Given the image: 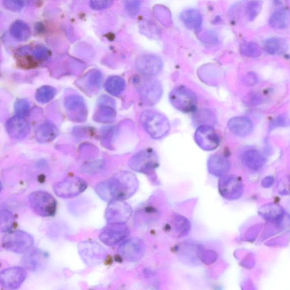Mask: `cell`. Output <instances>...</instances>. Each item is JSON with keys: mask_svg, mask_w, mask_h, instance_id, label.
<instances>
[{"mask_svg": "<svg viewBox=\"0 0 290 290\" xmlns=\"http://www.w3.org/2000/svg\"><path fill=\"white\" fill-rule=\"evenodd\" d=\"M111 201L125 200L134 196L139 188L137 177L130 172H121L106 181Z\"/></svg>", "mask_w": 290, "mask_h": 290, "instance_id": "6da1fadb", "label": "cell"}, {"mask_svg": "<svg viewBox=\"0 0 290 290\" xmlns=\"http://www.w3.org/2000/svg\"><path fill=\"white\" fill-rule=\"evenodd\" d=\"M141 122L146 132L154 139L163 138L170 130L169 120L165 115L155 111L142 112Z\"/></svg>", "mask_w": 290, "mask_h": 290, "instance_id": "7a4b0ae2", "label": "cell"}, {"mask_svg": "<svg viewBox=\"0 0 290 290\" xmlns=\"http://www.w3.org/2000/svg\"><path fill=\"white\" fill-rule=\"evenodd\" d=\"M78 253L88 267H95L105 262L107 250L99 243L93 240L83 241L78 245Z\"/></svg>", "mask_w": 290, "mask_h": 290, "instance_id": "3957f363", "label": "cell"}, {"mask_svg": "<svg viewBox=\"0 0 290 290\" xmlns=\"http://www.w3.org/2000/svg\"><path fill=\"white\" fill-rule=\"evenodd\" d=\"M34 243L32 236L21 230L6 233L2 240L4 249L17 254L27 253L33 247Z\"/></svg>", "mask_w": 290, "mask_h": 290, "instance_id": "277c9868", "label": "cell"}, {"mask_svg": "<svg viewBox=\"0 0 290 290\" xmlns=\"http://www.w3.org/2000/svg\"><path fill=\"white\" fill-rule=\"evenodd\" d=\"M31 209L42 217H51L55 214L57 202L54 197L44 191H36L28 196Z\"/></svg>", "mask_w": 290, "mask_h": 290, "instance_id": "5b68a950", "label": "cell"}, {"mask_svg": "<svg viewBox=\"0 0 290 290\" xmlns=\"http://www.w3.org/2000/svg\"><path fill=\"white\" fill-rule=\"evenodd\" d=\"M159 166V158L152 149L140 151L132 156L129 162L130 168L137 173L149 175Z\"/></svg>", "mask_w": 290, "mask_h": 290, "instance_id": "8992f818", "label": "cell"}, {"mask_svg": "<svg viewBox=\"0 0 290 290\" xmlns=\"http://www.w3.org/2000/svg\"><path fill=\"white\" fill-rule=\"evenodd\" d=\"M169 100L175 109L185 113L192 112L197 105V97L195 93L183 86L177 87L172 90Z\"/></svg>", "mask_w": 290, "mask_h": 290, "instance_id": "52a82bcc", "label": "cell"}, {"mask_svg": "<svg viewBox=\"0 0 290 290\" xmlns=\"http://www.w3.org/2000/svg\"><path fill=\"white\" fill-rule=\"evenodd\" d=\"M137 83L141 100L145 104L152 106L156 104L163 94L161 83L150 77L141 78Z\"/></svg>", "mask_w": 290, "mask_h": 290, "instance_id": "ba28073f", "label": "cell"}, {"mask_svg": "<svg viewBox=\"0 0 290 290\" xmlns=\"http://www.w3.org/2000/svg\"><path fill=\"white\" fill-rule=\"evenodd\" d=\"M87 188L86 181L78 177H71L54 185L56 195L62 199H71L81 195Z\"/></svg>", "mask_w": 290, "mask_h": 290, "instance_id": "9c48e42d", "label": "cell"}, {"mask_svg": "<svg viewBox=\"0 0 290 290\" xmlns=\"http://www.w3.org/2000/svg\"><path fill=\"white\" fill-rule=\"evenodd\" d=\"M132 214V209L128 204L124 200H113L107 206L105 217L108 224H123Z\"/></svg>", "mask_w": 290, "mask_h": 290, "instance_id": "30bf717a", "label": "cell"}, {"mask_svg": "<svg viewBox=\"0 0 290 290\" xmlns=\"http://www.w3.org/2000/svg\"><path fill=\"white\" fill-rule=\"evenodd\" d=\"M218 189L223 198L228 200H235L242 197L244 186L239 177L234 175H225L220 178Z\"/></svg>", "mask_w": 290, "mask_h": 290, "instance_id": "8fae6325", "label": "cell"}, {"mask_svg": "<svg viewBox=\"0 0 290 290\" xmlns=\"http://www.w3.org/2000/svg\"><path fill=\"white\" fill-rule=\"evenodd\" d=\"M145 250V245L142 240L133 238L125 240L120 245L118 252L125 261L136 263L144 257Z\"/></svg>", "mask_w": 290, "mask_h": 290, "instance_id": "7c38bea8", "label": "cell"}, {"mask_svg": "<svg viewBox=\"0 0 290 290\" xmlns=\"http://www.w3.org/2000/svg\"><path fill=\"white\" fill-rule=\"evenodd\" d=\"M130 235V230L125 223L108 224L100 234V239L108 246H114L123 242Z\"/></svg>", "mask_w": 290, "mask_h": 290, "instance_id": "4fadbf2b", "label": "cell"}, {"mask_svg": "<svg viewBox=\"0 0 290 290\" xmlns=\"http://www.w3.org/2000/svg\"><path fill=\"white\" fill-rule=\"evenodd\" d=\"M65 106L68 116L72 121L83 122L87 120V106L82 96L78 95H69L66 98Z\"/></svg>", "mask_w": 290, "mask_h": 290, "instance_id": "5bb4252c", "label": "cell"}, {"mask_svg": "<svg viewBox=\"0 0 290 290\" xmlns=\"http://www.w3.org/2000/svg\"><path fill=\"white\" fill-rule=\"evenodd\" d=\"M195 140L197 144L205 151L217 149L220 143L217 132L210 125L200 126L195 133Z\"/></svg>", "mask_w": 290, "mask_h": 290, "instance_id": "9a60e30c", "label": "cell"}, {"mask_svg": "<svg viewBox=\"0 0 290 290\" xmlns=\"http://www.w3.org/2000/svg\"><path fill=\"white\" fill-rule=\"evenodd\" d=\"M27 277L26 270L14 267L2 270L0 274V284L7 289H16L21 286Z\"/></svg>", "mask_w": 290, "mask_h": 290, "instance_id": "2e32d148", "label": "cell"}, {"mask_svg": "<svg viewBox=\"0 0 290 290\" xmlns=\"http://www.w3.org/2000/svg\"><path fill=\"white\" fill-rule=\"evenodd\" d=\"M179 259L191 265H198L201 262L204 248L200 244L193 242L180 244L176 249Z\"/></svg>", "mask_w": 290, "mask_h": 290, "instance_id": "e0dca14e", "label": "cell"}, {"mask_svg": "<svg viewBox=\"0 0 290 290\" xmlns=\"http://www.w3.org/2000/svg\"><path fill=\"white\" fill-rule=\"evenodd\" d=\"M137 70L147 77L158 75L163 68V62L158 56L145 55L138 57L136 63Z\"/></svg>", "mask_w": 290, "mask_h": 290, "instance_id": "ac0fdd59", "label": "cell"}, {"mask_svg": "<svg viewBox=\"0 0 290 290\" xmlns=\"http://www.w3.org/2000/svg\"><path fill=\"white\" fill-rule=\"evenodd\" d=\"M169 235L177 238L184 237L189 234L191 229L190 221L183 216L175 214L172 216L165 226Z\"/></svg>", "mask_w": 290, "mask_h": 290, "instance_id": "d6986e66", "label": "cell"}, {"mask_svg": "<svg viewBox=\"0 0 290 290\" xmlns=\"http://www.w3.org/2000/svg\"><path fill=\"white\" fill-rule=\"evenodd\" d=\"M48 258V254L46 252L34 249L24 255L22 262L24 267L34 272H38L46 267Z\"/></svg>", "mask_w": 290, "mask_h": 290, "instance_id": "ffe728a7", "label": "cell"}, {"mask_svg": "<svg viewBox=\"0 0 290 290\" xmlns=\"http://www.w3.org/2000/svg\"><path fill=\"white\" fill-rule=\"evenodd\" d=\"M115 101L109 97L103 98L94 115V120L100 123L107 124L114 121L116 117Z\"/></svg>", "mask_w": 290, "mask_h": 290, "instance_id": "44dd1931", "label": "cell"}, {"mask_svg": "<svg viewBox=\"0 0 290 290\" xmlns=\"http://www.w3.org/2000/svg\"><path fill=\"white\" fill-rule=\"evenodd\" d=\"M9 135L14 139L26 138L30 131V127L24 118L15 116L9 119L6 124Z\"/></svg>", "mask_w": 290, "mask_h": 290, "instance_id": "7402d4cb", "label": "cell"}, {"mask_svg": "<svg viewBox=\"0 0 290 290\" xmlns=\"http://www.w3.org/2000/svg\"><path fill=\"white\" fill-rule=\"evenodd\" d=\"M228 127L234 135L240 137L249 135L253 130L251 121L248 118L243 116L235 117L230 119Z\"/></svg>", "mask_w": 290, "mask_h": 290, "instance_id": "603a6c76", "label": "cell"}, {"mask_svg": "<svg viewBox=\"0 0 290 290\" xmlns=\"http://www.w3.org/2000/svg\"><path fill=\"white\" fill-rule=\"evenodd\" d=\"M229 160L224 156L214 154L210 156L208 161V169L211 174L221 177L226 175L230 169Z\"/></svg>", "mask_w": 290, "mask_h": 290, "instance_id": "cb8c5ba5", "label": "cell"}, {"mask_svg": "<svg viewBox=\"0 0 290 290\" xmlns=\"http://www.w3.org/2000/svg\"><path fill=\"white\" fill-rule=\"evenodd\" d=\"M58 134L57 127L50 121L44 122L36 132V139L41 143H47L55 140Z\"/></svg>", "mask_w": 290, "mask_h": 290, "instance_id": "d4e9b609", "label": "cell"}, {"mask_svg": "<svg viewBox=\"0 0 290 290\" xmlns=\"http://www.w3.org/2000/svg\"><path fill=\"white\" fill-rule=\"evenodd\" d=\"M82 86L91 93L96 92L101 88L102 75L101 72L92 70L88 72L82 79Z\"/></svg>", "mask_w": 290, "mask_h": 290, "instance_id": "484cf974", "label": "cell"}, {"mask_svg": "<svg viewBox=\"0 0 290 290\" xmlns=\"http://www.w3.org/2000/svg\"><path fill=\"white\" fill-rule=\"evenodd\" d=\"M259 213L263 217L270 222L279 223L283 218V210L277 204H268L263 206L260 209Z\"/></svg>", "mask_w": 290, "mask_h": 290, "instance_id": "4316f807", "label": "cell"}, {"mask_svg": "<svg viewBox=\"0 0 290 290\" xmlns=\"http://www.w3.org/2000/svg\"><path fill=\"white\" fill-rule=\"evenodd\" d=\"M243 162L248 169L257 171L262 168L265 164V158L261 153L256 150H248L243 156Z\"/></svg>", "mask_w": 290, "mask_h": 290, "instance_id": "83f0119b", "label": "cell"}, {"mask_svg": "<svg viewBox=\"0 0 290 290\" xmlns=\"http://www.w3.org/2000/svg\"><path fill=\"white\" fill-rule=\"evenodd\" d=\"M269 23L275 28H286L290 24V11L286 9L277 10L270 17Z\"/></svg>", "mask_w": 290, "mask_h": 290, "instance_id": "f1b7e54d", "label": "cell"}, {"mask_svg": "<svg viewBox=\"0 0 290 290\" xmlns=\"http://www.w3.org/2000/svg\"><path fill=\"white\" fill-rule=\"evenodd\" d=\"M180 17L185 26L194 30H198L202 24V16L200 13L195 9L184 11L181 13Z\"/></svg>", "mask_w": 290, "mask_h": 290, "instance_id": "f546056e", "label": "cell"}, {"mask_svg": "<svg viewBox=\"0 0 290 290\" xmlns=\"http://www.w3.org/2000/svg\"><path fill=\"white\" fill-rule=\"evenodd\" d=\"M125 81L122 77L117 76L110 77L106 81V90L114 96H119L125 88Z\"/></svg>", "mask_w": 290, "mask_h": 290, "instance_id": "4dcf8cb0", "label": "cell"}, {"mask_svg": "<svg viewBox=\"0 0 290 290\" xmlns=\"http://www.w3.org/2000/svg\"><path fill=\"white\" fill-rule=\"evenodd\" d=\"M12 36L18 41L27 40L31 35L30 28L27 24L22 21H15L10 27Z\"/></svg>", "mask_w": 290, "mask_h": 290, "instance_id": "1f68e13d", "label": "cell"}, {"mask_svg": "<svg viewBox=\"0 0 290 290\" xmlns=\"http://www.w3.org/2000/svg\"><path fill=\"white\" fill-rule=\"evenodd\" d=\"M16 223L15 217L11 211L2 209L0 211V227L2 233L11 232Z\"/></svg>", "mask_w": 290, "mask_h": 290, "instance_id": "d6a6232c", "label": "cell"}, {"mask_svg": "<svg viewBox=\"0 0 290 290\" xmlns=\"http://www.w3.org/2000/svg\"><path fill=\"white\" fill-rule=\"evenodd\" d=\"M56 90L50 86H43L38 88L36 92V100L41 103H47L51 101L56 95Z\"/></svg>", "mask_w": 290, "mask_h": 290, "instance_id": "836d02e7", "label": "cell"}, {"mask_svg": "<svg viewBox=\"0 0 290 290\" xmlns=\"http://www.w3.org/2000/svg\"><path fill=\"white\" fill-rule=\"evenodd\" d=\"M263 6V2L261 0H252L247 4L246 15L249 21H253L259 16Z\"/></svg>", "mask_w": 290, "mask_h": 290, "instance_id": "e575fe53", "label": "cell"}, {"mask_svg": "<svg viewBox=\"0 0 290 290\" xmlns=\"http://www.w3.org/2000/svg\"><path fill=\"white\" fill-rule=\"evenodd\" d=\"M244 55L249 57L256 58L261 55L262 50L257 43L249 42L245 43L241 48Z\"/></svg>", "mask_w": 290, "mask_h": 290, "instance_id": "d590c367", "label": "cell"}, {"mask_svg": "<svg viewBox=\"0 0 290 290\" xmlns=\"http://www.w3.org/2000/svg\"><path fill=\"white\" fill-rule=\"evenodd\" d=\"M281 48V42L278 38H272L264 42V49L270 55H275Z\"/></svg>", "mask_w": 290, "mask_h": 290, "instance_id": "8d00e7d4", "label": "cell"}, {"mask_svg": "<svg viewBox=\"0 0 290 290\" xmlns=\"http://www.w3.org/2000/svg\"><path fill=\"white\" fill-rule=\"evenodd\" d=\"M14 109L17 116L24 118L29 115L30 106L27 100L21 99L15 104Z\"/></svg>", "mask_w": 290, "mask_h": 290, "instance_id": "74e56055", "label": "cell"}, {"mask_svg": "<svg viewBox=\"0 0 290 290\" xmlns=\"http://www.w3.org/2000/svg\"><path fill=\"white\" fill-rule=\"evenodd\" d=\"M104 167V164L101 160L91 162L83 167L82 170L84 173L94 174L101 171Z\"/></svg>", "mask_w": 290, "mask_h": 290, "instance_id": "f35d334b", "label": "cell"}, {"mask_svg": "<svg viewBox=\"0 0 290 290\" xmlns=\"http://www.w3.org/2000/svg\"><path fill=\"white\" fill-rule=\"evenodd\" d=\"M95 190L97 195L102 200L109 201V202L111 201L106 181L101 182V183L97 184L95 186Z\"/></svg>", "mask_w": 290, "mask_h": 290, "instance_id": "ab89813d", "label": "cell"}, {"mask_svg": "<svg viewBox=\"0 0 290 290\" xmlns=\"http://www.w3.org/2000/svg\"><path fill=\"white\" fill-rule=\"evenodd\" d=\"M142 0H125L126 11L131 16H135L138 13Z\"/></svg>", "mask_w": 290, "mask_h": 290, "instance_id": "60d3db41", "label": "cell"}, {"mask_svg": "<svg viewBox=\"0 0 290 290\" xmlns=\"http://www.w3.org/2000/svg\"><path fill=\"white\" fill-rule=\"evenodd\" d=\"M23 6V0H4V7L13 12L21 11Z\"/></svg>", "mask_w": 290, "mask_h": 290, "instance_id": "b9f144b4", "label": "cell"}, {"mask_svg": "<svg viewBox=\"0 0 290 290\" xmlns=\"http://www.w3.org/2000/svg\"><path fill=\"white\" fill-rule=\"evenodd\" d=\"M33 56L37 60H46L50 55V52L48 49L43 46H38L33 50Z\"/></svg>", "mask_w": 290, "mask_h": 290, "instance_id": "7bdbcfd3", "label": "cell"}, {"mask_svg": "<svg viewBox=\"0 0 290 290\" xmlns=\"http://www.w3.org/2000/svg\"><path fill=\"white\" fill-rule=\"evenodd\" d=\"M290 126V117L286 115H281L277 117V119L270 124L271 130L276 127H287Z\"/></svg>", "mask_w": 290, "mask_h": 290, "instance_id": "ee69618b", "label": "cell"}, {"mask_svg": "<svg viewBox=\"0 0 290 290\" xmlns=\"http://www.w3.org/2000/svg\"><path fill=\"white\" fill-rule=\"evenodd\" d=\"M114 0H90V7L94 10H102L110 7Z\"/></svg>", "mask_w": 290, "mask_h": 290, "instance_id": "f6af8a7d", "label": "cell"}, {"mask_svg": "<svg viewBox=\"0 0 290 290\" xmlns=\"http://www.w3.org/2000/svg\"><path fill=\"white\" fill-rule=\"evenodd\" d=\"M262 98L256 93L252 92L244 98V103L248 106H257L262 103Z\"/></svg>", "mask_w": 290, "mask_h": 290, "instance_id": "bcb514c9", "label": "cell"}, {"mask_svg": "<svg viewBox=\"0 0 290 290\" xmlns=\"http://www.w3.org/2000/svg\"><path fill=\"white\" fill-rule=\"evenodd\" d=\"M245 82L248 86H253L257 82V77L253 73H250L245 77Z\"/></svg>", "mask_w": 290, "mask_h": 290, "instance_id": "7dc6e473", "label": "cell"}, {"mask_svg": "<svg viewBox=\"0 0 290 290\" xmlns=\"http://www.w3.org/2000/svg\"><path fill=\"white\" fill-rule=\"evenodd\" d=\"M274 183V179L272 176H268L264 179L262 182V184L264 187L269 188Z\"/></svg>", "mask_w": 290, "mask_h": 290, "instance_id": "c3c4849f", "label": "cell"}]
</instances>
